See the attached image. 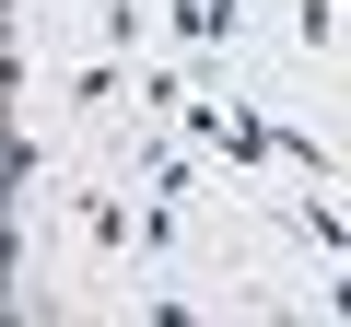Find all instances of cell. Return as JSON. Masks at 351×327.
Segmentation results:
<instances>
[{
  "label": "cell",
  "instance_id": "obj_1",
  "mask_svg": "<svg viewBox=\"0 0 351 327\" xmlns=\"http://www.w3.org/2000/svg\"><path fill=\"white\" fill-rule=\"evenodd\" d=\"M71 234H82L94 257H141V211H129L117 187H71Z\"/></svg>",
  "mask_w": 351,
  "mask_h": 327
},
{
  "label": "cell",
  "instance_id": "obj_2",
  "mask_svg": "<svg viewBox=\"0 0 351 327\" xmlns=\"http://www.w3.org/2000/svg\"><path fill=\"white\" fill-rule=\"evenodd\" d=\"M281 246H304V257H316V269H328V257H351V211H339V199H328V187H304V199H293V211H281Z\"/></svg>",
  "mask_w": 351,
  "mask_h": 327
},
{
  "label": "cell",
  "instance_id": "obj_3",
  "mask_svg": "<svg viewBox=\"0 0 351 327\" xmlns=\"http://www.w3.org/2000/svg\"><path fill=\"white\" fill-rule=\"evenodd\" d=\"M281 164H293V176H304V187H328V176H339V152H328L316 129H281Z\"/></svg>",
  "mask_w": 351,
  "mask_h": 327
},
{
  "label": "cell",
  "instance_id": "obj_4",
  "mask_svg": "<svg viewBox=\"0 0 351 327\" xmlns=\"http://www.w3.org/2000/svg\"><path fill=\"white\" fill-rule=\"evenodd\" d=\"M0 176H12V199H36V187H47V140H36V129H24V140H12V152H0Z\"/></svg>",
  "mask_w": 351,
  "mask_h": 327
},
{
  "label": "cell",
  "instance_id": "obj_5",
  "mask_svg": "<svg viewBox=\"0 0 351 327\" xmlns=\"http://www.w3.org/2000/svg\"><path fill=\"white\" fill-rule=\"evenodd\" d=\"M339 12H351V0H293V47H304V59H316V47H328V36H339Z\"/></svg>",
  "mask_w": 351,
  "mask_h": 327
},
{
  "label": "cell",
  "instance_id": "obj_6",
  "mask_svg": "<svg viewBox=\"0 0 351 327\" xmlns=\"http://www.w3.org/2000/svg\"><path fill=\"white\" fill-rule=\"evenodd\" d=\"M316 304H328V315H351V269H339V257L316 269Z\"/></svg>",
  "mask_w": 351,
  "mask_h": 327
}]
</instances>
